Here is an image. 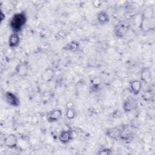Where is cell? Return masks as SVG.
I'll use <instances>...</instances> for the list:
<instances>
[{"label": "cell", "mask_w": 155, "mask_h": 155, "mask_svg": "<svg viewBox=\"0 0 155 155\" xmlns=\"http://www.w3.org/2000/svg\"><path fill=\"white\" fill-rule=\"evenodd\" d=\"M27 20V15L24 12L14 14L9 22V25L13 33H18L20 32L25 26Z\"/></svg>", "instance_id": "1"}, {"label": "cell", "mask_w": 155, "mask_h": 155, "mask_svg": "<svg viewBox=\"0 0 155 155\" xmlns=\"http://www.w3.org/2000/svg\"><path fill=\"white\" fill-rule=\"evenodd\" d=\"M155 27L154 18L152 16H147L146 15H142L139 28L140 29L145 33L149 32L151 30H153Z\"/></svg>", "instance_id": "2"}, {"label": "cell", "mask_w": 155, "mask_h": 155, "mask_svg": "<svg viewBox=\"0 0 155 155\" xmlns=\"http://www.w3.org/2000/svg\"><path fill=\"white\" fill-rule=\"evenodd\" d=\"M130 29V25L124 21H120L116 24L113 28V31L115 36L119 39L123 38L128 33Z\"/></svg>", "instance_id": "3"}, {"label": "cell", "mask_w": 155, "mask_h": 155, "mask_svg": "<svg viewBox=\"0 0 155 155\" xmlns=\"http://www.w3.org/2000/svg\"><path fill=\"white\" fill-rule=\"evenodd\" d=\"M138 107L137 101L133 97H127L123 102L122 108L125 112L130 113L135 110Z\"/></svg>", "instance_id": "4"}, {"label": "cell", "mask_w": 155, "mask_h": 155, "mask_svg": "<svg viewBox=\"0 0 155 155\" xmlns=\"http://www.w3.org/2000/svg\"><path fill=\"white\" fill-rule=\"evenodd\" d=\"M120 129V139L125 142H131L134 137V133L128 125L122 126Z\"/></svg>", "instance_id": "5"}, {"label": "cell", "mask_w": 155, "mask_h": 155, "mask_svg": "<svg viewBox=\"0 0 155 155\" xmlns=\"http://www.w3.org/2000/svg\"><path fill=\"white\" fill-rule=\"evenodd\" d=\"M5 102L10 106L18 107L20 105V100L18 97L12 91H6L4 94Z\"/></svg>", "instance_id": "6"}, {"label": "cell", "mask_w": 155, "mask_h": 155, "mask_svg": "<svg viewBox=\"0 0 155 155\" xmlns=\"http://www.w3.org/2000/svg\"><path fill=\"white\" fill-rule=\"evenodd\" d=\"M62 116V111L59 108H55L50 111L46 115L47 120L50 123L56 122L60 120Z\"/></svg>", "instance_id": "7"}, {"label": "cell", "mask_w": 155, "mask_h": 155, "mask_svg": "<svg viewBox=\"0 0 155 155\" xmlns=\"http://www.w3.org/2000/svg\"><path fill=\"white\" fill-rule=\"evenodd\" d=\"M4 145L10 149H15L18 143V137L15 134H9L4 139Z\"/></svg>", "instance_id": "8"}, {"label": "cell", "mask_w": 155, "mask_h": 155, "mask_svg": "<svg viewBox=\"0 0 155 155\" xmlns=\"http://www.w3.org/2000/svg\"><path fill=\"white\" fill-rule=\"evenodd\" d=\"M142 87V82L140 80L133 79L129 82V90L134 95L140 93Z\"/></svg>", "instance_id": "9"}, {"label": "cell", "mask_w": 155, "mask_h": 155, "mask_svg": "<svg viewBox=\"0 0 155 155\" xmlns=\"http://www.w3.org/2000/svg\"><path fill=\"white\" fill-rule=\"evenodd\" d=\"M29 70V67L26 62H21L18 64L15 67V72L21 77H25L27 76Z\"/></svg>", "instance_id": "10"}, {"label": "cell", "mask_w": 155, "mask_h": 155, "mask_svg": "<svg viewBox=\"0 0 155 155\" xmlns=\"http://www.w3.org/2000/svg\"><path fill=\"white\" fill-rule=\"evenodd\" d=\"M59 140L62 143H68L73 139L72 131L70 130L62 131L58 136Z\"/></svg>", "instance_id": "11"}, {"label": "cell", "mask_w": 155, "mask_h": 155, "mask_svg": "<svg viewBox=\"0 0 155 155\" xmlns=\"http://www.w3.org/2000/svg\"><path fill=\"white\" fill-rule=\"evenodd\" d=\"M106 136L113 140L120 139V129L118 127H113L108 128L105 131Z\"/></svg>", "instance_id": "12"}, {"label": "cell", "mask_w": 155, "mask_h": 155, "mask_svg": "<svg viewBox=\"0 0 155 155\" xmlns=\"http://www.w3.org/2000/svg\"><path fill=\"white\" fill-rule=\"evenodd\" d=\"M54 70L51 68H45L41 74V79L45 82H51L54 77Z\"/></svg>", "instance_id": "13"}, {"label": "cell", "mask_w": 155, "mask_h": 155, "mask_svg": "<svg viewBox=\"0 0 155 155\" xmlns=\"http://www.w3.org/2000/svg\"><path fill=\"white\" fill-rule=\"evenodd\" d=\"M21 38L18 33H12L8 39V44L9 47L11 48H14L17 47L20 43Z\"/></svg>", "instance_id": "14"}, {"label": "cell", "mask_w": 155, "mask_h": 155, "mask_svg": "<svg viewBox=\"0 0 155 155\" xmlns=\"http://www.w3.org/2000/svg\"><path fill=\"white\" fill-rule=\"evenodd\" d=\"M140 81L145 84L150 82L151 81V73L149 68L144 67L141 70L140 73Z\"/></svg>", "instance_id": "15"}, {"label": "cell", "mask_w": 155, "mask_h": 155, "mask_svg": "<svg viewBox=\"0 0 155 155\" xmlns=\"http://www.w3.org/2000/svg\"><path fill=\"white\" fill-rule=\"evenodd\" d=\"M76 111L73 107V104L71 102H68L66 104V111L65 116L67 119L71 120L75 118L76 116Z\"/></svg>", "instance_id": "16"}, {"label": "cell", "mask_w": 155, "mask_h": 155, "mask_svg": "<svg viewBox=\"0 0 155 155\" xmlns=\"http://www.w3.org/2000/svg\"><path fill=\"white\" fill-rule=\"evenodd\" d=\"M80 44L76 41H71L68 42L64 47L63 49L71 52H76L79 50Z\"/></svg>", "instance_id": "17"}, {"label": "cell", "mask_w": 155, "mask_h": 155, "mask_svg": "<svg viewBox=\"0 0 155 155\" xmlns=\"http://www.w3.org/2000/svg\"><path fill=\"white\" fill-rule=\"evenodd\" d=\"M96 19L97 22L101 25L106 24L110 21L109 16L108 13L105 11H101L99 13H97Z\"/></svg>", "instance_id": "18"}, {"label": "cell", "mask_w": 155, "mask_h": 155, "mask_svg": "<svg viewBox=\"0 0 155 155\" xmlns=\"http://www.w3.org/2000/svg\"><path fill=\"white\" fill-rule=\"evenodd\" d=\"M101 83V81L99 78L95 77L93 78L91 80V82H90V91L93 93L97 92L100 88Z\"/></svg>", "instance_id": "19"}, {"label": "cell", "mask_w": 155, "mask_h": 155, "mask_svg": "<svg viewBox=\"0 0 155 155\" xmlns=\"http://www.w3.org/2000/svg\"><path fill=\"white\" fill-rule=\"evenodd\" d=\"M142 99L147 102H152L154 101V93L150 90L145 91L142 94Z\"/></svg>", "instance_id": "20"}, {"label": "cell", "mask_w": 155, "mask_h": 155, "mask_svg": "<svg viewBox=\"0 0 155 155\" xmlns=\"http://www.w3.org/2000/svg\"><path fill=\"white\" fill-rule=\"evenodd\" d=\"M68 35V31L64 30H61L57 32V33L55 35V38L56 39L58 40H62L64 39Z\"/></svg>", "instance_id": "21"}, {"label": "cell", "mask_w": 155, "mask_h": 155, "mask_svg": "<svg viewBox=\"0 0 155 155\" xmlns=\"http://www.w3.org/2000/svg\"><path fill=\"white\" fill-rule=\"evenodd\" d=\"M113 153L112 150L109 148H103L98 151L97 154L98 155H110Z\"/></svg>", "instance_id": "22"}, {"label": "cell", "mask_w": 155, "mask_h": 155, "mask_svg": "<svg viewBox=\"0 0 155 155\" xmlns=\"http://www.w3.org/2000/svg\"><path fill=\"white\" fill-rule=\"evenodd\" d=\"M91 4H92V6L94 7V8H99L101 5V2L99 0H96V1H93L91 2Z\"/></svg>", "instance_id": "23"}, {"label": "cell", "mask_w": 155, "mask_h": 155, "mask_svg": "<svg viewBox=\"0 0 155 155\" xmlns=\"http://www.w3.org/2000/svg\"><path fill=\"white\" fill-rule=\"evenodd\" d=\"M5 13L3 12V11L2 10H1V12H0V22H1V23L2 22V21L5 19Z\"/></svg>", "instance_id": "24"}]
</instances>
